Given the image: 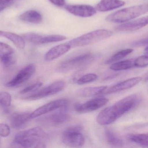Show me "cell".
Masks as SVG:
<instances>
[{
	"label": "cell",
	"mask_w": 148,
	"mask_h": 148,
	"mask_svg": "<svg viewBox=\"0 0 148 148\" xmlns=\"http://www.w3.org/2000/svg\"><path fill=\"white\" fill-rule=\"evenodd\" d=\"M107 87L106 86L86 87L77 90L76 92V94L81 97H93L102 94Z\"/></svg>",
	"instance_id": "19"
},
{
	"label": "cell",
	"mask_w": 148,
	"mask_h": 148,
	"mask_svg": "<svg viewBox=\"0 0 148 148\" xmlns=\"http://www.w3.org/2000/svg\"><path fill=\"white\" fill-rule=\"evenodd\" d=\"M62 142L67 146L81 147L85 143V138L80 132L66 130L62 135Z\"/></svg>",
	"instance_id": "10"
},
{
	"label": "cell",
	"mask_w": 148,
	"mask_h": 148,
	"mask_svg": "<svg viewBox=\"0 0 148 148\" xmlns=\"http://www.w3.org/2000/svg\"><path fill=\"white\" fill-rule=\"evenodd\" d=\"M71 48V46L67 44H60L50 49L45 55L46 61H51L64 55Z\"/></svg>",
	"instance_id": "14"
},
{
	"label": "cell",
	"mask_w": 148,
	"mask_h": 148,
	"mask_svg": "<svg viewBox=\"0 0 148 148\" xmlns=\"http://www.w3.org/2000/svg\"><path fill=\"white\" fill-rule=\"evenodd\" d=\"M142 80V77H135L129 79L123 82H120L110 87H107L102 93V95H108L128 90L134 87L139 84Z\"/></svg>",
	"instance_id": "12"
},
{
	"label": "cell",
	"mask_w": 148,
	"mask_h": 148,
	"mask_svg": "<svg viewBox=\"0 0 148 148\" xmlns=\"http://www.w3.org/2000/svg\"><path fill=\"white\" fill-rule=\"evenodd\" d=\"M108 102L109 100L105 98L95 99L89 100L84 103L76 105L74 109L78 113L91 112L104 106Z\"/></svg>",
	"instance_id": "9"
},
{
	"label": "cell",
	"mask_w": 148,
	"mask_h": 148,
	"mask_svg": "<svg viewBox=\"0 0 148 148\" xmlns=\"http://www.w3.org/2000/svg\"><path fill=\"white\" fill-rule=\"evenodd\" d=\"M42 85V83L38 82V83H35V84L31 85L26 87L21 91L20 93L22 94H24L28 93V92H31L34 91L40 88Z\"/></svg>",
	"instance_id": "32"
},
{
	"label": "cell",
	"mask_w": 148,
	"mask_h": 148,
	"mask_svg": "<svg viewBox=\"0 0 148 148\" xmlns=\"http://www.w3.org/2000/svg\"><path fill=\"white\" fill-rule=\"evenodd\" d=\"M36 71V66L33 64H30L21 70L12 80L7 83L6 86L8 87L18 86L29 79Z\"/></svg>",
	"instance_id": "8"
},
{
	"label": "cell",
	"mask_w": 148,
	"mask_h": 148,
	"mask_svg": "<svg viewBox=\"0 0 148 148\" xmlns=\"http://www.w3.org/2000/svg\"><path fill=\"white\" fill-rule=\"evenodd\" d=\"M138 101L139 99L136 94L125 97L101 111L97 116V123L102 125L112 123L133 109Z\"/></svg>",
	"instance_id": "1"
},
{
	"label": "cell",
	"mask_w": 148,
	"mask_h": 148,
	"mask_svg": "<svg viewBox=\"0 0 148 148\" xmlns=\"http://www.w3.org/2000/svg\"><path fill=\"white\" fill-rule=\"evenodd\" d=\"M147 45H148V38L137 40L135 42H132L131 44L132 46L135 47L145 46H147Z\"/></svg>",
	"instance_id": "34"
},
{
	"label": "cell",
	"mask_w": 148,
	"mask_h": 148,
	"mask_svg": "<svg viewBox=\"0 0 148 148\" xmlns=\"http://www.w3.org/2000/svg\"><path fill=\"white\" fill-rule=\"evenodd\" d=\"M145 55L148 56V47H147V46H146L145 49Z\"/></svg>",
	"instance_id": "38"
},
{
	"label": "cell",
	"mask_w": 148,
	"mask_h": 148,
	"mask_svg": "<svg viewBox=\"0 0 148 148\" xmlns=\"http://www.w3.org/2000/svg\"><path fill=\"white\" fill-rule=\"evenodd\" d=\"M66 39V37L63 35H42L40 40L39 45L50 44L54 42H60Z\"/></svg>",
	"instance_id": "25"
},
{
	"label": "cell",
	"mask_w": 148,
	"mask_h": 148,
	"mask_svg": "<svg viewBox=\"0 0 148 148\" xmlns=\"http://www.w3.org/2000/svg\"><path fill=\"white\" fill-rule=\"evenodd\" d=\"M65 8L73 15L81 18H89L97 13L95 8L89 5H66Z\"/></svg>",
	"instance_id": "11"
},
{
	"label": "cell",
	"mask_w": 148,
	"mask_h": 148,
	"mask_svg": "<svg viewBox=\"0 0 148 148\" xmlns=\"http://www.w3.org/2000/svg\"><path fill=\"white\" fill-rule=\"evenodd\" d=\"M42 35L33 32L27 33L22 35V38L27 42L34 45H39Z\"/></svg>",
	"instance_id": "26"
},
{
	"label": "cell",
	"mask_w": 148,
	"mask_h": 148,
	"mask_svg": "<svg viewBox=\"0 0 148 148\" xmlns=\"http://www.w3.org/2000/svg\"><path fill=\"white\" fill-rule=\"evenodd\" d=\"M13 0H0V6L7 5Z\"/></svg>",
	"instance_id": "36"
},
{
	"label": "cell",
	"mask_w": 148,
	"mask_h": 148,
	"mask_svg": "<svg viewBox=\"0 0 148 148\" xmlns=\"http://www.w3.org/2000/svg\"><path fill=\"white\" fill-rule=\"evenodd\" d=\"M31 114L30 112H23L13 114L10 119L11 126L14 129L21 128L31 119Z\"/></svg>",
	"instance_id": "17"
},
{
	"label": "cell",
	"mask_w": 148,
	"mask_h": 148,
	"mask_svg": "<svg viewBox=\"0 0 148 148\" xmlns=\"http://www.w3.org/2000/svg\"><path fill=\"white\" fill-rule=\"evenodd\" d=\"M0 37L8 39L13 43L15 46L20 49H23L25 46V41L22 36L16 34L0 30Z\"/></svg>",
	"instance_id": "20"
},
{
	"label": "cell",
	"mask_w": 148,
	"mask_h": 148,
	"mask_svg": "<svg viewBox=\"0 0 148 148\" xmlns=\"http://www.w3.org/2000/svg\"><path fill=\"white\" fill-rule=\"evenodd\" d=\"M19 19L21 21L33 24H39L42 22L41 14L35 10H30L21 14Z\"/></svg>",
	"instance_id": "18"
},
{
	"label": "cell",
	"mask_w": 148,
	"mask_h": 148,
	"mask_svg": "<svg viewBox=\"0 0 148 148\" xmlns=\"http://www.w3.org/2000/svg\"><path fill=\"white\" fill-rule=\"evenodd\" d=\"M68 103L69 101L66 99H61L51 101L40 106L33 112H32L31 114V119L35 118L61 107L66 106Z\"/></svg>",
	"instance_id": "7"
},
{
	"label": "cell",
	"mask_w": 148,
	"mask_h": 148,
	"mask_svg": "<svg viewBox=\"0 0 148 148\" xmlns=\"http://www.w3.org/2000/svg\"><path fill=\"white\" fill-rule=\"evenodd\" d=\"M45 136V132L41 128L34 127L17 133L14 139V143L24 148L45 147L41 141Z\"/></svg>",
	"instance_id": "2"
},
{
	"label": "cell",
	"mask_w": 148,
	"mask_h": 148,
	"mask_svg": "<svg viewBox=\"0 0 148 148\" xmlns=\"http://www.w3.org/2000/svg\"><path fill=\"white\" fill-rule=\"evenodd\" d=\"M14 53L13 48L8 44L0 42V60L2 58Z\"/></svg>",
	"instance_id": "27"
},
{
	"label": "cell",
	"mask_w": 148,
	"mask_h": 148,
	"mask_svg": "<svg viewBox=\"0 0 148 148\" xmlns=\"http://www.w3.org/2000/svg\"><path fill=\"white\" fill-rule=\"evenodd\" d=\"M148 11L147 4L133 6L112 13L106 18V20L111 23H123L146 14Z\"/></svg>",
	"instance_id": "3"
},
{
	"label": "cell",
	"mask_w": 148,
	"mask_h": 148,
	"mask_svg": "<svg viewBox=\"0 0 148 148\" xmlns=\"http://www.w3.org/2000/svg\"><path fill=\"white\" fill-rule=\"evenodd\" d=\"M148 22V17H142L117 26L115 30L120 32H134L144 27L147 25Z\"/></svg>",
	"instance_id": "13"
},
{
	"label": "cell",
	"mask_w": 148,
	"mask_h": 148,
	"mask_svg": "<svg viewBox=\"0 0 148 148\" xmlns=\"http://www.w3.org/2000/svg\"><path fill=\"white\" fill-rule=\"evenodd\" d=\"M99 55L90 53H83L66 60L60 63L57 67V71L67 72L72 70L82 68L92 63Z\"/></svg>",
	"instance_id": "4"
},
{
	"label": "cell",
	"mask_w": 148,
	"mask_h": 148,
	"mask_svg": "<svg viewBox=\"0 0 148 148\" xmlns=\"http://www.w3.org/2000/svg\"><path fill=\"white\" fill-rule=\"evenodd\" d=\"M133 51V49H130V48L121 50L112 55L110 58H109L106 61V64H112V63L121 60L126 56H128L130 53H132Z\"/></svg>",
	"instance_id": "24"
},
{
	"label": "cell",
	"mask_w": 148,
	"mask_h": 148,
	"mask_svg": "<svg viewBox=\"0 0 148 148\" xmlns=\"http://www.w3.org/2000/svg\"><path fill=\"white\" fill-rule=\"evenodd\" d=\"M134 66V60H126L115 62L110 66V69L114 71H122L131 69Z\"/></svg>",
	"instance_id": "23"
},
{
	"label": "cell",
	"mask_w": 148,
	"mask_h": 148,
	"mask_svg": "<svg viewBox=\"0 0 148 148\" xmlns=\"http://www.w3.org/2000/svg\"><path fill=\"white\" fill-rule=\"evenodd\" d=\"M12 102V96L7 92L0 91V105L5 107H9Z\"/></svg>",
	"instance_id": "28"
},
{
	"label": "cell",
	"mask_w": 148,
	"mask_h": 148,
	"mask_svg": "<svg viewBox=\"0 0 148 148\" xmlns=\"http://www.w3.org/2000/svg\"><path fill=\"white\" fill-rule=\"evenodd\" d=\"M111 31L106 29H99L90 32L75 38L67 43L71 47H80L97 43L110 37Z\"/></svg>",
	"instance_id": "5"
},
{
	"label": "cell",
	"mask_w": 148,
	"mask_h": 148,
	"mask_svg": "<svg viewBox=\"0 0 148 148\" xmlns=\"http://www.w3.org/2000/svg\"><path fill=\"white\" fill-rule=\"evenodd\" d=\"M148 65V57L146 55L140 56L134 60V67L144 68L147 67Z\"/></svg>",
	"instance_id": "30"
},
{
	"label": "cell",
	"mask_w": 148,
	"mask_h": 148,
	"mask_svg": "<svg viewBox=\"0 0 148 148\" xmlns=\"http://www.w3.org/2000/svg\"><path fill=\"white\" fill-rule=\"evenodd\" d=\"M98 78L97 74L88 73L79 78L77 81L78 84L83 85L95 81Z\"/></svg>",
	"instance_id": "29"
},
{
	"label": "cell",
	"mask_w": 148,
	"mask_h": 148,
	"mask_svg": "<svg viewBox=\"0 0 148 148\" xmlns=\"http://www.w3.org/2000/svg\"><path fill=\"white\" fill-rule=\"evenodd\" d=\"M125 5L122 0H100L95 7L97 11L107 12L122 7Z\"/></svg>",
	"instance_id": "15"
},
{
	"label": "cell",
	"mask_w": 148,
	"mask_h": 148,
	"mask_svg": "<svg viewBox=\"0 0 148 148\" xmlns=\"http://www.w3.org/2000/svg\"><path fill=\"white\" fill-rule=\"evenodd\" d=\"M127 140L144 147L148 146V135L147 133L129 134L126 135Z\"/></svg>",
	"instance_id": "22"
},
{
	"label": "cell",
	"mask_w": 148,
	"mask_h": 148,
	"mask_svg": "<svg viewBox=\"0 0 148 148\" xmlns=\"http://www.w3.org/2000/svg\"><path fill=\"white\" fill-rule=\"evenodd\" d=\"M105 136L107 143L113 146L121 147L123 145V142L114 132L110 129L106 128L105 130Z\"/></svg>",
	"instance_id": "21"
},
{
	"label": "cell",
	"mask_w": 148,
	"mask_h": 148,
	"mask_svg": "<svg viewBox=\"0 0 148 148\" xmlns=\"http://www.w3.org/2000/svg\"><path fill=\"white\" fill-rule=\"evenodd\" d=\"M66 106L61 107L60 110L47 117L49 123L55 125H60L68 122L70 119V116L66 113Z\"/></svg>",
	"instance_id": "16"
},
{
	"label": "cell",
	"mask_w": 148,
	"mask_h": 148,
	"mask_svg": "<svg viewBox=\"0 0 148 148\" xmlns=\"http://www.w3.org/2000/svg\"><path fill=\"white\" fill-rule=\"evenodd\" d=\"M10 127L6 124L0 123V136L3 137H6L10 134Z\"/></svg>",
	"instance_id": "33"
},
{
	"label": "cell",
	"mask_w": 148,
	"mask_h": 148,
	"mask_svg": "<svg viewBox=\"0 0 148 148\" xmlns=\"http://www.w3.org/2000/svg\"><path fill=\"white\" fill-rule=\"evenodd\" d=\"M7 7V5L0 6V12H1L2 11L5 10L6 8Z\"/></svg>",
	"instance_id": "37"
},
{
	"label": "cell",
	"mask_w": 148,
	"mask_h": 148,
	"mask_svg": "<svg viewBox=\"0 0 148 148\" xmlns=\"http://www.w3.org/2000/svg\"><path fill=\"white\" fill-rule=\"evenodd\" d=\"M65 86V83L64 81H56L42 90L26 97L25 99L31 100H37L50 97L62 91Z\"/></svg>",
	"instance_id": "6"
},
{
	"label": "cell",
	"mask_w": 148,
	"mask_h": 148,
	"mask_svg": "<svg viewBox=\"0 0 148 148\" xmlns=\"http://www.w3.org/2000/svg\"><path fill=\"white\" fill-rule=\"evenodd\" d=\"M0 60L5 66L9 67L14 65L17 61V59L14 53H13L2 58Z\"/></svg>",
	"instance_id": "31"
},
{
	"label": "cell",
	"mask_w": 148,
	"mask_h": 148,
	"mask_svg": "<svg viewBox=\"0 0 148 148\" xmlns=\"http://www.w3.org/2000/svg\"><path fill=\"white\" fill-rule=\"evenodd\" d=\"M49 1L52 4L59 7H63L65 5V0H49Z\"/></svg>",
	"instance_id": "35"
}]
</instances>
